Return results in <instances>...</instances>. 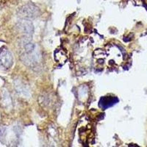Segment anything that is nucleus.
Here are the masks:
<instances>
[{
  "instance_id": "f257e3e1",
  "label": "nucleus",
  "mask_w": 147,
  "mask_h": 147,
  "mask_svg": "<svg viewBox=\"0 0 147 147\" xmlns=\"http://www.w3.org/2000/svg\"><path fill=\"white\" fill-rule=\"evenodd\" d=\"M13 58L11 52L5 47L0 49V68L9 69L13 66Z\"/></svg>"
},
{
  "instance_id": "f03ea898",
  "label": "nucleus",
  "mask_w": 147,
  "mask_h": 147,
  "mask_svg": "<svg viewBox=\"0 0 147 147\" xmlns=\"http://www.w3.org/2000/svg\"><path fill=\"white\" fill-rule=\"evenodd\" d=\"M37 8L33 5L24 6L19 11V16L23 18H32L36 16Z\"/></svg>"
},
{
  "instance_id": "7ed1b4c3",
  "label": "nucleus",
  "mask_w": 147,
  "mask_h": 147,
  "mask_svg": "<svg viewBox=\"0 0 147 147\" xmlns=\"http://www.w3.org/2000/svg\"><path fill=\"white\" fill-rule=\"evenodd\" d=\"M119 100L114 96H104L100 99L99 106L103 109H107L116 103Z\"/></svg>"
},
{
  "instance_id": "20e7f679",
  "label": "nucleus",
  "mask_w": 147,
  "mask_h": 147,
  "mask_svg": "<svg viewBox=\"0 0 147 147\" xmlns=\"http://www.w3.org/2000/svg\"><path fill=\"white\" fill-rule=\"evenodd\" d=\"M19 27L20 30L24 32L26 34L32 33V25L30 22H29L28 21H23L19 23Z\"/></svg>"
}]
</instances>
